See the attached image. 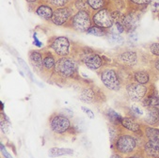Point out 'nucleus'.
Segmentation results:
<instances>
[{
	"instance_id": "obj_1",
	"label": "nucleus",
	"mask_w": 159,
	"mask_h": 158,
	"mask_svg": "<svg viewBox=\"0 0 159 158\" xmlns=\"http://www.w3.org/2000/svg\"><path fill=\"white\" fill-rule=\"evenodd\" d=\"M55 72L61 77H73L77 72V65L72 59L62 57L56 62Z\"/></svg>"
},
{
	"instance_id": "obj_2",
	"label": "nucleus",
	"mask_w": 159,
	"mask_h": 158,
	"mask_svg": "<svg viewBox=\"0 0 159 158\" xmlns=\"http://www.w3.org/2000/svg\"><path fill=\"white\" fill-rule=\"evenodd\" d=\"M70 127L71 122L66 115L56 114L50 120V128L55 134H64L69 130Z\"/></svg>"
},
{
	"instance_id": "obj_3",
	"label": "nucleus",
	"mask_w": 159,
	"mask_h": 158,
	"mask_svg": "<svg viewBox=\"0 0 159 158\" xmlns=\"http://www.w3.org/2000/svg\"><path fill=\"white\" fill-rule=\"evenodd\" d=\"M101 81L110 90L118 91L120 88V81L116 71L107 69L101 74Z\"/></svg>"
},
{
	"instance_id": "obj_4",
	"label": "nucleus",
	"mask_w": 159,
	"mask_h": 158,
	"mask_svg": "<svg viewBox=\"0 0 159 158\" xmlns=\"http://www.w3.org/2000/svg\"><path fill=\"white\" fill-rule=\"evenodd\" d=\"M73 26L75 30L80 32L88 31L91 27V21L89 13L86 11H79L72 20Z\"/></svg>"
},
{
	"instance_id": "obj_5",
	"label": "nucleus",
	"mask_w": 159,
	"mask_h": 158,
	"mask_svg": "<svg viewBox=\"0 0 159 158\" xmlns=\"http://www.w3.org/2000/svg\"><path fill=\"white\" fill-rule=\"evenodd\" d=\"M137 147L136 139L131 137L123 135L117 138L116 140V150L120 153H130Z\"/></svg>"
},
{
	"instance_id": "obj_6",
	"label": "nucleus",
	"mask_w": 159,
	"mask_h": 158,
	"mask_svg": "<svg viewBox=\"0 0 159 158\" xmlns=\"http://www.w3.org/2000/svg\"><path fill=\"white\" fill-rule=\"evenodd\" d=\"M92 20L95 25L101 28H109L113 25L114 16L112 12L106 9H103L93 15Z\"/></svg>"
},
{
	"instance_id": "obj_7",
	"label": "nucleus",
	"mask_w": 159,
	"mask_h": 158,
	"mask_svg": "<svg viewBox=\"0 0 159 158\" xmlns=\"http://www.w3.org/2000/svg\"><path fill=\"white\" fill-rule=\"evenodd\" d=\"M126 92L128 95L129 99L134 102H139L141 101L147 92V88L139 83H131L127 86L126 88Z\"/></svg>"
},
{
	"instance_id": "obj_8",
	"label": "nucleus",
	"mask_w": 159,
	"mask_h": 158,
	"mask_svg": "<svg viewBox=\"0 0 159 158\" xmlns=\"http://www.w3.org/2000/svg\"><path fill=\"white\" fill-rule=\"evenodd\" d=\"M51 48L61 56H65L69 54L70 42L66 37H57L51 44Z\"/></svg>"
},
{
	"instance_id": "obj_9",
	"label": "nucleus",
	"mask_w": 159,
	"mask_h": 158,
	"mask_svg": "<svg viewBox=\"0 0 159 158\" xmlns=\"http://www.w3.org/2000/svg\"><path fill=\"white\" fill-rule=\"evenodd\" d=\"M83 62L89 69H91V70H97L102 65H104L103 58L101 57V56L96 55V54L86 55L83 57Z\"/></svg>"
},
{
	"instance_id": "obj_10",
	"label": "nucleus",
	"mask_w": 159,
	"mask_h": 158,
	"mask_svg": "<svg viewBox=\"0 0 159 158\" xmlns=\"http://www.w3.org/2000/svg\"><path fill=\"white\" fill-rule=\"evenodd\" d=\"M70 18V11L67 8H58L53 12L51 20L57 25H61Z\"/></svg>"
},
{
	"instance_id": "obj_11",
	"label": "nucleus",
	"mask_w": 159,
	"mask_h": 158,
	"mask_svg": "<svg viewBox=\"0 0 159 158\" xmlns=\"http://www.w3.org/2000/svg\"><path fill=\"white\" fill-rule=\"evenodd\" d=\"M139 24V16L137 13H130L122 19V25L127 30H134Z\"/></svg>"
},
{
	"instance_id": "obj_12",
	"label": "nucleus",
	"mask_w": 159,
	"mask_h": 158,
	"mask_svg": "<svg viewBox=\"0 0 159 158\" xmlns=\"http://www.w3.org/2000/svg\"><path fill=\"white\" fill-rule=\"evenodd\" d=\"M146 154L152 158H159V139L148 140L144 146Z\"/></svg>"
},
{
	"instance_id": "obj_13",
	"label": "nucleus",
	"mask_w": 159,
	"mask_h": 158,
	"mask_svg": "<svg viewBox=\"0 0 159 158\" xmlns=\"http://www.w3.org/2000/svg\"><path fill=\"white\" fill-rule=\"evenodd\" d=\"M145 122L150 125H155L159 122V109L157 106L147 107Z\"/></svg>"
},
{
	"instance_id": "obj_14",
	"label": "nucleus",
	"mask_w": 159,
	"mask_h": 158,
	"mask_svg": "<svg viewBox=\"0 0 159 158\" xmlns=\"http://www.w3.org/2000/svg\"><path fill=\"white\" fill-rule=\"evenodd\" d=\"M120 60L127 66H135L138 63V56L136 52L127 51L119 56Z\"/></svg>"
},
{
	"instance_id": "obj_15",
	"label": "nucleus",
	"mask_w": 159,
	"mask_h": 158,
	"mask_svg": "<svg viewBox=\"0 0 159 158\" xmlns=\"http://www.w3.org/2000/svg\"><path fill=\"white\" fill-rule=\"evenodd\" d=\"M124 128H126L127 130H130L132 132L135 133H139L141 132V127L140 125L133 119L131 118H122L121 119V123H120Z\"/></svg>"
},
{
	"instance_id": "obj_16",
	"label": "nucleus",
	"mask_w": 159,
	"mask_h": 158,
	"mask_svg": "<svg viewBox=\"0 0 159 158\" xmlns=\"http://www.w3.org/2000/svg\"><path fill=\"white\" fill-rule=\"evenodd\" d=\"M79 99L84 103H94L96 101V92L90 88H85L80 92Z\"/></svg>"
},
{
	"instance_id": "obj_17",
	"label": "nucleus",
	"mask_w": 159,
	"mask_h": 158,
	"mask_svg": "<svg viewBox=\"0 0 159 158\" xmlns=\"http://www.w3.org/2000/svg\"><path fill=\"white\" fill-rule=\"evenodd\" d=\"M74 151L65 148H51L48 151V155L50 157H59L63 155H73Z\"/></svg>"
},
{
	"instance_id": "obj_18",
	"label": "nucleus",
	"mask_w": 159,
	"mask_h": 158,
	"mask_svg": "<svg viewBox=\"0 0 159 158\" xmlns=\"http://www.w3.org/2000/svg\"><path fill=\"white\" fill-rule=\"evenodd\" d=\"M29 58L31 63L38 69H43V56L36 51H33L29 54Z\"/></svg>"
},
{
	"instance_id": "obj_19",
	"label": "nucleus",
	"mask_w": 159,
	"mask_h": 158,
	"mask_svg": "<svg viewBox=\"0 0 159 158\" xmlns=\"http://www.w3.org/2000/svg\"><path fill=\"white\" fill-rule=\"evenodd\" d=\"M53 10L51 9V7L49 6H45V5H42L40 6L37 10H36V13L43 19L48 20L51 19L53 16Z\"/></svg>"
},
{
	"instance_id": "obj_20",
	"label": "nucleus",
	"mask_w": 159,
	"mask_h": 158,
	"mask_svg": "<svg viewBox=\"0 0 159 158\" xmlns=\"http://www.w3.org/2000/svg\"><path fill=\"white\" fill-rule=\"evenodd\" d=\"M134 78L137 83L139 84H147L150 81V75L146 71H137L134 73Z\"/></svg>"
},
{
	"instance_id": "obj_21",
	"label": "nucleus",
	"mask_w": 159,
	"mask_h": 158,
	"mask_svg": "<svg viewBox=\"0 0 159 158\" xmlns=\"http://www.w3.org/2000/svg\"><path fill=\"white\" fill-rule=\"evenodd\" d=\"M142 105L146 107H151V106H159V97L156 95V94H152V95H149L148 97H146L143 102Z\"/></svg>"
},
{
	"instance_id": "obj_22",
	"label": "nucleus",
	"mask_w": 159,
	"mask_h": 158,
	"mask_svg": "<svg viewBox=\"0 0 159 158\" xmlns=\"http://www.w3.org/2000/svg\"><path fill=\"white\" fill-rule=\"evenodd\" d=\"M107 119L113 123V124H120L121 123V117L120 114H118L115 110H113L112 108H108L107 113H106Z\"/></svg>"
},
{
	"instance_id": "obj_23",
	"label": "nucleus",
	"mask_w": 159,
	"mask_h": 158,
	"mask_svg": "<svg viewBox=\"0 0 159 158\" xmlns=\"http://www.w3.org/2000/svg\"><path fill=\"white\" fill-rule=\"evenodd\" d=\"M145 136L148 140H158L159 139V130L152 127H146Z\"/></svg>"
},
{
	"instance_id": "obj_24",
	"label": "nucleus",
	"mask_w": 159,
	"mask_h": 158,
	"mask_svg": "<svg viewBox=\"0 0 159 158\" xmlns=\"http://www.w3.org/2000/svg\"><path fill=\"white\" fill-rule=\"evenodd\" d=\"M56 62L52 56H47L43 58V68L46 70H52L55 69Z\"/></svg>"
},
{
	"instance_id": "obj_25",
	"label": "nucleus",
	"mask_w": 159,
	"mask_h": 158,
	"mask_svg": "<svg viewBox=\"0 0 159 158\" xmlns=\"http://www.w3.org/2000/svg\"><path fill=\"white\" fill-rule=\"evenodd\" d=\"M87 3L93 10H99L105 5L104 0H87Z\"/></svg>"
},
{
	"instance_id": "obj_26",
	"label": "nucleus",
	"mask_w": 159,
	"mask_h": 158,
	"mask_svg": "<svg viewBox=\"0 0 159 158\" xmlns=\"http://www.w3.org/2000/svg\"><path fill=\"white\" fill-rule=\"evenodd\" d=\"M87 33L90 34V35H94V36H98V37H101V36L105 35V32H104L103 28H101L99 26H91L87 31Z\"/></svg>"
},
{
	"instance_id": "obj_27",
	"label": "nucleus",
	"mask_w": 159,
	"mask_h": 158,
	"mask_svg": "<svg viewBox=\"0 0 159 158\" xmlns=\"http://www.w3.org/2000/svg\"><path fill=\"white\" fill-rule=\"evenodd\" d=\"M18 62H19V64H20V66L24 69V71H25V73L26 74V75L32 80L33 79V77H32V73L30 72V69L28 68V66L25 64V62L23 60V59H21V58H18Z\"/></svg>"
},
{
	"instance_id": "obj_28",
	"label": "nucleus",
	"mask_w": 159,
	"mask_h": 158,
	"mask_svg": "<svg viewBox=\"0 0 159 158\" xmlns=\"http://www.w3.org/2000/svg\"><path fill=\"white\" fill-rule=\"evenodd\" d=\"M68 0H49V3L57 8H64Z\"/></svg>"
},
{
	"instance_id": "obj_29",
	"label": "nucleus",
	"mask_w": 159,
	"mask_h": 158,
	"mask_svg": "<svg viewBox=\"0 0 159 158\" xmlns=\"http://www.w3.org/2000/svg\"><path fill=\"white\" fill-rule=\"evenodd\" d=\"M108 40L111 43H122L123 42V38L119 34H111Z\"/></svg>"
},
{
	"instance_id": "obj_30",
	"label": "nucleus",
	"mask_w": 159,
	"mask_h": 158,
	"mask_svg": "<svg viewBox=\"0 0 159 158\" xmlns=\"http://www.w3.org/2000/svg\"><path fill=\"white\" fill-rule=\"evenodd\" d=\"M150 50H151V52H152V55L159 56V43H152L151 45V47H150Z\"/></svg>"
},
{
	"instance_id": "obj_31",
	"label": "nucleus",
	"mask_w": 159,
	"mask_h": 158,
	"mask_svg": "<svg viewBox=\"0 0 159 158\" xmlns=\"http://www.w3.org/2000/svg\"><path fill=\"white\" fill-rule=\"evenodd\" d=\"M150 4L153 12H157L159 11V0H151Z\"/></svg>"
},
{
	"instance_id": "obj_32",
	"label": "nucleus",
	"mask_w": 159,
	"mask_h": 158,
	"mask_svg": "<svg viewBox=\"0 0 159 158\" xmlns=\"http://www.w3.org/2000/svg\"><path fill=\"white\" fill-rule=\"evenodd\" d=\"M109 135H110V140L111 142L113 143L115 141V139H117V130L113 127V126H111V127H109Z\"/></svg>"
},
{
	"instance_id": "obj_33",
	"label": "nucleus",
	"mask_w": 159,
	"mask_h": 158,
	"mask_svg": "<svg viewBox=\"0 0 159 158\" xmlns=\"http://www.w3.org/2000/svg\"><path fill=\"white\" fill-rule=\"evenodd\" d=\"M9 127H10V124L7 121H4L3 120H1V130L4 134H7L9 131Z\"/></svg>"
},
{
	"instance_id": "obj_34",
	"label": "nucleus",
	"mask_w": 159,
	"mask_h": 158,
	"mask_svg": "<svg viewBox=\"0 0 159 158\" xmlns=\"http://www.w3.org/2000/svg\"><path fill=\"white\" fill-rule=\"evenodd\" d=\"M131 1L138 5H146V4H150L151 0H131Z\"/></svg>"
},
{
	"instance_id": "obj_35",
	"label": "nucleus",
	"mask_w": 159,
	"mask_h": 158,
	"mask_svg": "<svg viewBox=\"0 0 159 158\" xmlns=\"http://www.w3.org/2000/svg\"><path fill=\"white\" fill-rule=\"evenodd\" d=\"M1 152H2V154H3V156H4L5 158H12V157L9 154V152L6 151L5 146H4L3 144H1Z\"/></svg>"
},
{
	"instance_id": "obj_36",
	"label": "nucleus",
	"mask_w": 159,
	"mask_h": 158,
	"mask_svg": "<svg viewBox=\"0 0 159 158\" xmlns=\"http://www.w3.org/2000/svg\"><path fill=\"white\" fill-rule=\"evenodd\" d=\"M82 110H83V111H84V112H85V113H86V114H87L90 119H93V118H94V114H93V112H92V111H90L89 109H88V108H86V107H84V106H83V107H82Z\"/></svg>"
},
{
	"instance_id": "obj_37",
	"label": "nucleus",
	"mask_w": 159,
	"mask_h": 158,
	"mask_svg": "<svg viewBox=\"0 0 159 158\" xmlns=\"http://www.w3.org/2000/svg\"><path fill=\"white\" fill-rule=\"evenodd\" d=\"M132 110H133L134 112H136L138 115H141V114H142V111L139 110V108L137 107V106H132Z\"/></svg>"
},
{
	"instance_id": "obj_38",
	"label": "nucleus",
	"mask_w": 159,
	"mask_h": 158,
	"mask_svg": "<svg viewBox=\"0 0 159 158\" xmlns=\"http://www.w3.org/2000/svg\"><path fill=\"white\" fill-rule=\"evenodd\" d=\"M154 66H155L156 70H157V71L159 72V59L155 60V62H154Z\"/></svg>"
},
{
	"instance_id": "obj_39",
	"label": "nucleus",
	"mask_w": 159,
	"mask_h": 158,
	"mask_svg": "<svg viewBox=\"0 0 159 158\" xmlns=\"http://www.w3.org/2000/svg\"><path fill=\"white\" fill-rule=\"evenodd\" d=\"M34 40H35V43H36V44H37L38 46H41V45H42V44H41V43H39V40L37 39L36 35H34Z\"/></svg>"
},
{
	"instance_id": "obj_40",
	"label": "nucleus",
	"mask_w": 159,
	"mask_h": 158,
	"mask_svg": "<svg viewBox=\"0 0 159 158\" xmlns=\"http://www.w3.org/2000/svg\"><path fill=\"white\" fill-rule=\"evenodd\" d=\"M110 158H121V157L120 155H118V154H112L110 156Z\"/></svg>"
},
{
	"instance_id": "obj_41",
	"label": "nucleus",
	"mask_w": 159,
	"mask_h": 158,
	"mask_svg": "<svg viewBox=\"0 0 159 158\" xmlns=\"http://www.w3.org/2000/svg\"><path fill=\"white\" fill-rule=\"evenodd\" d=\"M129 158H141L140 156H137V155H135V156H131V157H129Z\"/></svg>"
},
{
	"instance_id": "obj_42",
	"label": "nucleus",
	"mask_w": 159,
	"mask_h": 158,
	"mask_svg": "<svg viewBox=\"0 0 159 158\" xmlns=\"http://www.w3.org/2000/svg\"><path fill=\"white\" fill-rule=\"evenodd\" d=\"M27 2H30V3H32V2H35L36 0H26Z\"/></svg>"
},
{
	"instance_id": "obj_43",
	"label": "nucleus",
	"mask_w": 159,
	"mask_h": 158,
	"mask_svg": "<svg viewBox=\"0 0 159 158\" xmlns=\"http://www.w3.org/2000/svg\"><path fill=\"white\" fill-rule=\"evenodd\" d=\"M3 108H4V105H3V103L1 102V109L3 110Z\"/></svg>"
}]
</instances>
